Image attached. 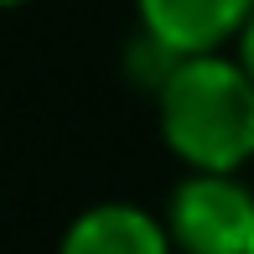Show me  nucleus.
<instances>
[{
    "instance_id": "f257e3e1",
    "label": "nucleus",
    "mask_w": 254,
    "mask_h": 254,
    "mask_svg": "<svg viewBox=\"0 0 254 254\" xmlns=\"http://www.w3.org/2000/svg\"><path fill=\"white\" fill-rule=\"evenodd\" d=\"M161 135L192 171H239L254 156V78L239 57H171L161 78Z\"/></svg>"
},
{
    "instance_id": "f03ea898",
    "label": "nucleus",
    "mask_w": 254,
    "mask_h": 254,
    "mask_svg": "<svg viewBox=\"0 0 254 254\" xmlns=\"http://www.w3.org/2000/svg\"><path fill=\"white\" fill-rule=\"evenodd\" d=\"M171 249L182 254H249L254 192L234 171H192L166 207Z\"/></svg>"
},
{
    "instance_id": "7ed1b4c3",
    "label": "nucleus",
    "mask_w": 254,
    "mask_h": 254,
    "mask_svg": "<svg viewBox=\"0 0 254 254\" xmlns=\"http://www.w3.org/2000/svg\"><path fill=\"white\" fill-rule=\"evenodd\" d=\"M135 5H140L145 42L161 57L218 52L254 16V0H135Z\"/></svg>"
},
{
    "instance_id": "20e7f679",
    "label": "nucleus",
    "mask_w": 254,
    "mask_h": 254,
    "mask_svg": "<svg viewBox=\"0 0 254 254\" xmlns=\"http://www.w3.org/2000/svg\"><path fill=\"white\" fill-rule=\"evenodd\" d=\"M57 254H171L166 218L135 202H99L63 234Z\"/></svg>"
},
{
    "instance_id": "39448f33",
    "label": "nucleus",
    "mask_w": 254,
    "mask_h": 254,
    "mask_svg": "<svg viewBox=\"0 0 254 254\" xmlns=\"http://www.w3.org/2000/svg\"><path fill=\"white\" fill-rule=\"evenodd\" d=\"M239 52H244L239 63H244V67H249V78H254V16H249V26L239 31Z\"/></svg>"
},
{
    "instance_id": "423d86ee",
    "label": "nucleus",
    "mask_w": 254,
    "mask_h": 254,
    "mask_svg": "<svg viewBox=\"0 0 254 254\" xmlns=\"http://www.w3.org/2000/svg\"><path fill=\"white\" fill-rule=\"evenodd\" d=\"M0 5H21V0H0Z\"/></svg>"
},
{
    "instance_id": "0eeeda50",
    "label": "nucleus",
    "mask_w": 254,
    "mask_h": 254,
    "mask_svg": "<svg viewBox=\"0 0 254 254\" xmlns=\"http://www.w3.org/2000/svg\"><path fill=\"white\" fill-rule=\"evenodd\" d=\"M249 254H254V244H249Z\"/></svg>"
}]
</instances>
